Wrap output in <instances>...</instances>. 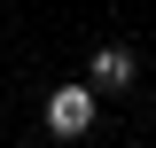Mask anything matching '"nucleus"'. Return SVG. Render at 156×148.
<instances>
[{
	"label": "nucleus",
	"instance_id": "nucleus-1",
	"mask_svg": "<svg viewBox=\"0 0 156 148\" xmlns=\"http://www.w3.org/2000/svg\"><path fill=\"white\" fill-rule=\"evenodd\" d=\"M86 125H94V86H55V93H47V132L78 140Z\"/></svg>",
	"mask_w": 156,
	"mask_h": 148
},
{
	"label": "nucleus",
	"instance_id": "nucleus-2",
	"mask_svg": "<svg viewBox=\"0 0 156 148\" xmlns=\"http://www.w3.org/2000/svg\"><path fill=\"white\" fill-rule=\"evenodd\" d=\"M117 86H133V55L125 47H101L94 55V93H117Z\"/></svg>",
	"mask_w": 156,
	"mask_h": 148
}]
</instances>
